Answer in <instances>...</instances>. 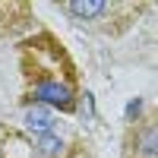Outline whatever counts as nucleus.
<instances>
[{"instance_id":"f257e3e1","label":"nucleus","mask_w":158,"mask_h":158,"mask_svg":"<svg viewBox=\"0 0 158 158\" xmlns=\"http://www.w3.org/2000/svg\"><path fill=\"white\" fill-rule=\"evenodd\" d=\"M19 73L25 82V98L35 104L60 108L63 114L76 111L79 73L67 44L54 32H35L19 44Z\"/></svg>"},{"instance_id":"7ed1b4c3","label":"nucleus","mask_w":158,"mask_h":158,"mask_svg":"<svg viewBox=\"0 0 158 158\" xmlns=\"http://www.w3.org/2000/svg\"><path fill=\"white\" fill-rule=\"evenodd\" d=\"M120 158H158V123L155 111L146 117H136L123 133V152Z\"/></svg>"},{"instance_id":"f03ea898","label":"nucleus","mask_w":158,"mask_h":158,"mask_svg":"<svg viewBox=\"0 0 158 158\" xmlns=\"http://www.w3.org/2000/svg\"><path fill=\"white\" fill-rule=\"evenodd\" d=\"M60 10L79 25H89L104 35H120L136 22L146 3H120V0H73L60 3Z\"/></svg>"},{"instance_id":"20e7f679","label":"nucleus","mask_w":158,"mask_h":158,"mask_svg":"<svg viewBox=\"0 0 158 158\" xmlns=\"http://www.w3.org/2000/svg\"><path fill=\"white\" fill-rule=\"evenodd\" d=\"M60 158H95V155H92V149H89V142H79V146H73L70 152L63 149V155H60Z\"/></svg>"}]
</instances>
